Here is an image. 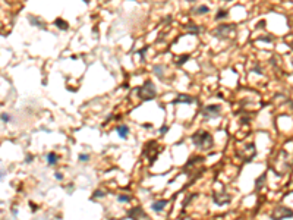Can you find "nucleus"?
I'll use <instances>...</instances> for the list:
<instances>
[{
    "label": "nucleus",
    "mask_w": 293,
    "mask_h": 220,
    "mask_svg": "<svg viewBox=\"0 0 293 220\" xmlns=\"http://www.w3.org/2000/svg\"><path fill=\"white\" fill-rule=\"evenodd\" d=\"M191 141H192V144H194L197 148L204 150V151L213 148V146H214L213 135H211L208 131H204V129H200V131H197L195 134H192Z\"/></svg>",
    "instance_id": "1"
},
{
    "label": "nucleus",
    "mask_w": 293,
    "mask_h": 220,
    "mask_svg": "<svg viewBox=\"0 0 293 220\" xmlns=\"http://www.w3.org/2000/svg\"><path fill=\"white\" fill-rule=\"evenodd\" d=\"M211 34L219 40H229V38L235 37L236 25L235 24H220V25H217V28H214L211 31Z\"/></svg>",
    "instance_id": "2"
},
{
    "label": "nucleus",
    "mask_w": 293,
    "mask_h": 220,
    "mask_svg": "<svg viewBox=\"0 0 293 220\" xmlns=\"http://www.w3.org/2000/svg\"><path fill=\"white\" fill-rule=\"evenodd\" d=\"M138 97L142 101H150L157 97V90L153 81H145L142 87L138 88Z\"/></svg>",
    "instance_id": "3"
},
{
    "label": "nucleus",
    "mask_w": 293,
    "mask_h": 220,
    "mask_svg": "<svg viewBox=\"0 0 293 220\" xmlns=\"http://www.w3.org/2000/svg\"><path fill=\"white\" fill-rule=\"evenodd\" d=\"M160 151H161V147H160V146H158V143H157V141H154V140L148 141V143L144 146V156L147 157V160H150V163H151V165H153V163L157 160V157H158Z\"/></svg>",
    "instance_id": "4"
},
{
    "label": "nucleus",
    "mask_w": 293,
    "mask_h": 220,
    "mask_svg": "<svg viewBox=\"0 0 293 220\" xmlns=\"http://www.w3.org/2000/svg\"><path fill=\"white\" fill-rule=\"evenodd\" d=\"M201 115L205 121H211V119H216V118H220L222 116V107L219 104H208V106H204L203 110H201Z\"/></svg>",
    "instance_id": "5"
},
{
    "label": "nucleus",
    "mask_w": 293,
    "mask_h": 220,
    "mask_svg": "<svg viewBox=\"0 0 293 220\" xmlns=\"http://www.w3.org/2000/svg\"><path fill=\"white\" fill-rule=\"evenodd\" d=\"M239 156H241V159H242L244 162H247V163L252 162V159L257 156V147H255V144H254V143L248 144L244 150L239 151Z\"/></svg>",
    "instance_id": "6"
},
{
    "label": "nucleus",
    "mask_w": 293,
    "mask_h": 220,
    "mask_svg": "<svg viewBox=\"0 0 293 220\" xmlns=\"http://www.w3.org/2000/svg\"><path fill=\"white\" fill-rule=\"evenodd\" d=\"M289 218H293V210L292 209H289V207H285V206L276 207V210H274L273 215H271V219L283 220L289 219Z\"/></svg>",
    "instance_id": "7"
},
{
    "label": "nucleus",
    "mask_w": 293,
    "mask_h": 220,
    "mask_svg": "<svg viewBox=\"0 0 293 220\" xmlns=\"http://www.w3.org/2000/svg\"><path fill=\"white\" fill-rule=\"evenodd\" d=\"M213 201L217 204V206H226L232 201V196L227 194L225 190L222 193H214L213 194Z\"/></svg>",
    "instance_id": "8"
},
{
    "label": "nucleus",
    "mask_w": 293,
    "mask_h": 220,
    "mask_svg": "<svg viewBox=\"0 0 293 220\" xmlns=\"http://www.w3.org/2000/svg\"><path fill=\"white\" fill-rule=\"evenodd\" d=\"M126 218H128V219H148V215H147V212L144 210V207L138 206V207H134V209L128 210Z\"/></svg>",
    "instance_id": "9"
},
{
    "label": "nucleus",
    "mask_w": 293,
    "mask_h": 220,
    "mask_svg": "<svg viewBox=\"0 0 293 220\" xmlns=\"http://www.w3.org/2000/svg\"><path fill=\"white\" fill-rule=\"evenodd\" d=\"M180 103H183V104H194V103H197V98H194L192 96H188V94H179L172 101V104H180Z\"/></svg>",
    "instance_id": "10"
},
{
    "label": "nucleus",
    "mask_w": 293,
    "mask_h": 220,
    "mask_svg": "<svg viewBox=\"0 0 293 220\" xmlns=\"http://www.w3.org/2000/svg\"><path fill=\"white\" fill-rule=\"evenodd\" d=\"M204 157L203 156H194V157H191L188 162H186V165L183 166V171H186V169H189V168H195L197 165H201V163H204Z\"/></svg>",
    "instance_id": "11"
},
{
    "label": "nucleus",
    "mask_w": 293,
    "mask_h": 220,
    "mask_svg": "<svg viewBox=\"0 0 293 220\" xmlns=\"http://www.w3.org/2000/svg\"><path fill=\"white\" fill-rule=\"evenodd\" d=\"M203 26H198V25H195L194 22H189V24H186L185 25V31L188 32V34H194V35H198V34H201L203 32Z\"/></svg>",
    "instance_id": "12"
},
{
    "label": "nucleus",
    "mask_w": 293,
    "mask_h": 220,
    "mask_svg": "<svg viewBox=\"0 0 293 220\" xmlns=\"http://www.w3.org/2000/svg\"><path fill=\"white\" fill-rule=\"evenodd\" d=\"M28 21H29V24H31V25H34V26H38V28H41L43 31H45V29H47V25L44 24V21H41L40 18H37V16H34V15H29V16H28Z\"/></svg>",
    "instance_id": "13"
},
{
    "label": "nucleus",
    "mask_w": 293,
    "mask_h": 220,
    "mask_svg": "<svg viewBox=\"0 0 293 220\" xmlns=\"http://www.w3.org/2000/svg\"><path fill=\"white\" fill-rule=\"evenodd\" d=\"M167 204H169L167 200H158V201H154V203L151 204V210L156 212V213H161Z\"/></svg>",
    "instance_id": "14"
},
{
    "label": "nucleus",
    "mask_w": 293,
    "mask_h": 220,
    "mask_svg": "<svg viewBox=\"0 0 293 220\" xmlns=\"http://www.w3.org/2000/svg\"><path fill=\"white\" fill-rule=\"evenodd\" d=\"M116 132H117V135H119L120 138L126 140L128 135H129V126H126V125H119V126H116Z\"/></svg>",
    "instance_id": "15"
},
{
    "label": "nucleus",
    "mask_w": 293,
    "mask_h": 220,
    "mask_svg": "<svg viewBox=\"0 0 293 220\" xmlns=\"http://www.w3.org/2000/svg\"><path fill=\"white\" fill-rule=\"evenodd\" d=\"M208 12H210V7L205 6V4H201V6H197V7L191 9L192 15H204V13H208Z\"/></svg>",
    "instance_id": "16"
},
{
    "label": "nucleus",
    "mask_w": 293,
    "mask_h": 220,
    "mask_svg": "<svg viewBox=\"0 0 293 220\" xmlns=\"http://www.w3.org/2000/svg\"><path fill=\"white\" fill-rule=\"evenodd\" d=\"M57 160H59V156L56 154V153H48L47 154V165L48 166H54V165H57Z\"/></svg>",
    "instance_id": "17"
},
{
    "label": "nucleus",
    "mask_w": 293,
    "mask_h": 220,
    "mask_svg": "<svg viewBox=\"0 0 293 220\" xmlns=\"http://www.w3.org/2000/svg\"><path fill=\"white\" fill-rule=\"evenodd\" d=\"M189 59H191V56H189V54H183V56H179L178 59H175V65L180 68V66H183V65H185V63H186V62L189 60Z\"/></svg>",
    "instance_id": "18"
},
{
    "label": "nucleus",
    "mask_w": 293,
    "mask_h": 220,
    "mask_svg": "<svg viewBox=\"0 0 293 220\" xmlns=\"http://www.w3.org/2000/svg\"><path fill=\"white\" fill-rule=\"evenodd\" d=\"M266 179H267V173L264 172L257 181H255V191H260L261 188H263V185H264V182H266Z\"/></svg>",
    "instance_id": "19"
},
{
    "label": "nucleus",
    "mask_w": 293,
    "mask_h": 220,
    "mask_svg": "<svg viewBox=\"0 0 293 220\" xmlns=\"http://www.w3.org/2000/svg\"><path fill=\"white\" fill-rule=\"evenodd\" d=\"M164 71H166V69H164V66H161V65H156V66L153 68V72H154L160 79L164 78Z\"/></svg>",
    "instance_id": "20"
},
{
    "label": "nucleus",
    "mask_w": 293,
    "mask_h": 220,
    "mask_svg": "<svg viewBox=\"0 0 293 220\" xmlns=\"http://www.w3.org/2000/svg\"><path fill=\"white\" fill-rule=\"evenodd\" d=\"M54 25H56L59 29H62V31H65V29H68V28H69L68 22H65V21H63V19H60V18L54 21Z\"/></svg>",
    "instance_id": "21"
},
{
    "label": "nucleus",
    "mask_w": 293,
    "mask_h": 220,
    "mask_svg": "<svg viewBox=\"0 0 293 220\" xmlns=\"http://www.w3.org/2000/svg\"><path fill=\"white\" fill-rule=\"evenodd\" d=\"M227 15H229V10H223V9H220V10L216 13V21H220V19L227 18Z\"/></svg>",
    "instance_id": "22"
},
{
    "label": "nucleus",
    "mask_w": 293,
    "mask_h": 220,
    "mask_svg": "<svg viewBox=\"0 0 293 220\" xmlns=\"http://www.w3.org/2000/svg\"><path fill=\"white\" fill-rule=\"evenodd\" d=\"M106 197V193L103 191V190H97L94 194H92V198L94 200H97V198H104Z\"/></svg>",
    "instance_id": "23"
},
{
    "label": "nucleus",
    "mask_w": 293,
    "mask_h": 220,
    "mask_svg": "<svg viewBox=\"0 0 293 220\" xmlns=\"http://www.w3.org/2000/svg\"><path fill=\"white\" fill-rule=\"evenodd\" d=\"M132 200V197H129V196H125V194H122V196H117V201L119 203H129Z\"/></svg>",
    "instance_id": "24"
},
{
    "label": "nucleus",
    "mask_w": 293,
    "mask_h": 220,
    "mask_svg": "<svg viewBox=\"0 0 293 220\" xmlns=\"http://www.w3.org/2000/svg\"><path fill=\"white\" fill-rule=\"evenodd\" d=\"M197 197H198V194H189V197H188V198L183 201V209H185V207H188V206H189V203H191L192 200H195Z\"/></svg>",
    "instance_id": "25"
},
{
    "label": "nucleus",
    "mask_w": 293,
    "mask_h": 220,
    "mask_svg": "<svg viewBox=\"0 0 293 220\" xmlns=\"http://www.w3.org/2000/svg\"><path fill=\"white\" fill-rule=\"evenodd\" d=\"M147 50H148V46H145V47H142L138 53L141 54V60H145V53H147Z\"/></svg>",
    "instance_id": "26"
},
{
    "label": "nucleus",
    "mask_w": 293,
    "mask_h": 220,
    "mask_svg": "<svg viewBox=\"0 0 293 220\" xmlns=\"http://www.w3.org/2000/svg\"><path fill=\"white\" fill-rule=\"evenodd\" d=\"M90 160V156L88 154H79V162H82V163H85V162H88Z\"/></svg>",
    "instance_id": "27"
},
{
    "label": "nucleus",
    "mask_w": 293,
    "mask_h": 220,
    "mask_svg": "<svg viewBox=\"0 0 293 220\" xmlns=\"http://www.w3.org/2000/svg\"><path fill=\"white\" fill-rule=\"evenodd\" d=\"M9 121H10L9 115H7V113H1V122H3V123H7Z\"/></svg>",
    "instance_id": "28"
},
{
    "label": "nucleus",
    "mask_w": 293,
    "mask_h": 220,
    "mask_svg": "<svg viewBox=\"0 0 293 220\" xmlns=\"http://www.w3.org/2000/svg\"><path fill=\"white\" fill-rule=\"evenodd\" d=\"M169 129H170V128H169V125H164V126H161V128H160V131H158V132H160V135H164V134H166Z\"/></svg>",
    "instance_id": "29"
},
{
    "label": "nucleus",
    "mask_w": 293,
    "mask_h": 220,
    "mask_svg": "<svg viewBox=\"0 0 293 220\" xmlns=\"http://www.w3.org/2000/svg\"><path fill=\"white\" fill-rule=\"evenodd\" d=\"M32 160H34V156H31V154L25 157V163H31Z\"/></svg>",
    "instance_id": "30"
},
{
    "label": "nucleus",
    "mask_w": 293,
    "mask_h": 220,
    "mask_svg": "<svg viewBox=\"0 0 293 220\" xmlns=\"http://www.w3.org/2000/svg\"><path fill=\"white\" fill-rule=\"evenodd\" d=\"M54 178H56L57 181H62V179H63V175H62L60 172H57V173L54 175Z\"/></svg>",
    "instance_id": "31"
},
{
    "label": "nucleus",
    "mask_w": 293,
    "mask_h": 220,
    "mask_svg": "<svg viewBox=\"0 0 293 220\" xmlns=\"http://www.w3.org/2000/svg\"><path fill=\"white\" fill-rule=\"evenodd\" d=\"M29 206H31V207H32V212H34V213H35V212H37V210H38V207H37V206H35V204H34V203H29Z\"/></svg>",
    "instance_id": "32"
},
{
    "label": "nucleus",
    "mask_w": 293,
    "mask_h": 220,
    "mask_svg": "<svg viewBox=\"0 0 293 220\" xmlns=\"http://www.w3.org/2000/svg\"><path fill=\"white\" fill-rule=\"evenodd\" d=\"M12 215H13V216H18V210H16V209H12Z\"/></svg>",
    "instance_id": "33"
},
{
    "label": "nucleus",
    "mask_w": 293,
    "mask_h": 220,
    "mask_svg": "<svg viewBox=\"0 0 293 220\" xmlns=\"http://www.w3.org/2000/svg\"><path fill=\"white\" fill-rule=\"evenodd\" d=\"M72 190H73V185H69V187H68V191H69V194L72 193Z\"/></svg>",
    "instance_id": "34"
},
{
    "label": "nucleus",
    "mask_w": 293,
    "mask_h": 220,
    "mask_svg": "<svg viewBox=\"0 0 293 220\" xmlns=\"http://www.w3.org/2000/svg\"><path fill=\"white\" fill-rule=\"evenodd\" d=\"M142 126H144V128H148V129L151 128V125H150V123H145V125H142Z\"/></svg>",
    "instance_id": "35"
},
{
    "label": "nucleus",
    "mask_w": 293,
    "mask_h": 220,
    "mask_svg": "<svg viewBox=\"0 0 293 220\" xmlns=\"http://www.w3.org/2000/svg\"><path fill=\"white\" fill-rule=\"evenodd\" d=\"M82 1H85V3H90L91 0H82Z\"/></svg>",
    "instance_id": "36"
},
{
    "label": "nucleus",
    "mask_w": 293,
    "mask_h": 220,
    "mask_svg": "<svg viewBox=\"0 0 293 220\" xmlns=\"http://www.w3.org/2000/svg\"><path fill=\"white\" fill-rule=\"evenodd\" d=\"M186 1H189V3H192V1H195V0H186Z\"/></svg>",
    "instance_id": "37"
},
{
    "label": "nucleus",
    "mask_w": 293,
    "mask_h": 220,
    "mask_svg": "<svg viewBox=\"0 0 293 220\" xmlns=\"http://www.w3.org/2000/svg\"><path fill=\"white\" fill-rule=\"evenodd\" d=\"M291 47H292V49H293V41H292V43H291Z\"/></svg>",
    "instance_id": "38"
},
{
    "label": "nucleus",
    "mask_w": 293,
    "mask_h": 220,
    "mask_svg": "<svg viewBox=\"0 0 293 220\" xmlns=\"http://www.w3.org/2000/svg\"><path fill=\"white\" fill-rule=\"evenodd\" d=\"M288 1H289V3H293V0H288Z\"/></svg>",
    "instance_id": "39"
}]
</instances>
